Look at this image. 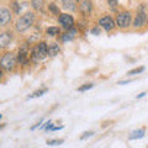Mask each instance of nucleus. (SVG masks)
<instances>
[{
  "mask_svg": "<svg viewBox=\"0 0 148 148\" xmlns=\"http://www.w3.org/2000/svg\"><path fill=\"white\" fill-rule=\"evenodd\" d=\"M35 21V15L32 12H26L25 15H22L18 20L16 21V30L18 32H24L26 30H29L30 27L32 26V24H34Z\"/></svg>",
  "mask_w": 148,
  "mask_h": 148,
  "instance_id": "nucleus-1",
  "label": "nucleus"
},
{
  "mask_svg": "<svg viewBox=\"0 0 148 148\" xmlns=\"http://www.w3.org/2000/svg\"><path fill=\"white\" fill-rule=\"evenodd\" d=\"M32 56L36 59H45L48 56V46L45 42H40L32 49Z\"/></svg>",
  "mask_w": 148,
  "mask_h": 148,
  "instance_id": "nucleus-2",
  "label": "nucleus"
},
{
  "mask_svg": "<svg viewBox=\"0 0 148 148\" xmlns=\"http://www.w3.org/2000/svg\"><path fill=\"white\" fill-rule=\"evenodd\" d=\"M15 63H16V58L12 53H5L0 59V66L5 71H11L15 67Z\"/></svg>",
  "mask_w": 148,
  "mask_h": 148,
  "instance_id": "nucleus-3",
  "label": "nucleus"
},
{
  "mask_svg": "<svg viewBox=\"0 0 148 148\" xmlns=\"http://www.w3.org/2000/svg\"><path fill=\"white\" fill-rule=\"evenodd\" d=\"M116 22H117L119 27H121V29H126V27H128L130 24H131V14H130L128 11L121 12L117 16Z\"/></svg>",
  "mask_w": 148,
  "mask_h": 148,
  "instance_id": "nucleus-4",
  "label": "nucleus"
},
{
  "mask_svg": "<svg viewBox=\"0 0 148 148\" xmlns=\"http://www.w3.org/2000/svg\"><path fill=\"white\" fill-rule=\"evenodd\" d=\"M59 24H61L64 29L71 30L73 25H74V18L72 17V15H68V14H62L59 16Z\"/></svg>",
  "mask_w": 148,
  "mask_h": 148,
  "instance_id": "nucleus-5",
  "label": "nucleus"
},
{
  "mask_svg": "<svg viewBox=\"0 0 148 148\" xmlns=\"http://www.w3.org/2000/svg\"><path fill=\"white\" fill-rule=\"evenodd\" d=\"M11 21V12L5 8H0V26H6Z\"/></svg>",
  "mask_w": 148,
  "mask_h": 148,
  "instance_id": "nucleus-6",
  "label": "nucleus"
},
{
  "mask_svg": "<svg viewBox=\"0 0 148 148\" xmlns=\"http://www.w3.org/2000/svg\"><path fill=\"white\" fill-rule=\"evenodd\" d=\"M99 25L103 27V29H105L106 31H111L115 27V22L110 16H104V17L100 18Z\"/></svg>",
  "mask_w": 148,
  "mask_h": 148,
  "instance_id": "nucleus-7",
  "label": "nucleus"
},
{
  "mask_svg": "<svg viewBox=\"0 0 148 148\" xmlns=\"http://www.w3.org/2000/svg\"><path fill=\"white\" fill-rule=\"evenodd\" d=\"M12 40V36L10 32H3L0 34V48H6L10 45Z\"/></svg>",
  "mask_w": 148,
  "mask_h": 148,
  "instance_id": "nucleus-8",
  "label": "nucleus"
},
{
  "mask_svg": "<svg viewBox=\"0 0 148 148\" xmlns=\"http://www.w3.org/2000/svg\"><path fill=\"white\" fill-rule=\"evenodd\" d=\"M79 10L82 11V14H84V15H89L92 10V4L90 0H82L79 4Z\"/></svg>",
  "mask_w": 148,
  "mask_h": 148,
  "instance_id": "nucleus-9",
  "label": "nucleus"
},
{
  "mask_svg": "<svg viewBox=\"0 0 148 148\" xmlns=\"http://www.w3.org/2000/svg\"><path fill=\"white\" fill-rule=\"evenodd\" d=\"M147 20V16H146V12L141 10L140 12L137 14V16L135 18V21H133V26L136 27V29H138V27H142L143 25H145V22Z\"/></svg>",
  "mask_w": 148,
  "mask_h": 148,
  "instance_id": "nucleus-10",
  "label": "nucleus"
},
{
  "mask_svg": "<svg viewBox=\"0 0 148 148\" xmlns=\"http://www.w3.org/2000/svg\"><path fill=\"white\" fill-rule=\"evenodd\" d=\"M59 51H61V48H59V46L57 43H51L48 46V56L49 57H56V56L59 53Z\"/></svg>",
  "mask_w": 148,
  "mask_h": 148,
  "instance_id": "nucleus-11",
  "label": "nucleus"
},
{
  "mask_svg": "<svg viewBox=\"0 0 148 148\" xmlns=\"http://www.w3.org/2000/svg\"><path fill=\"white\" fill-rule=\"evenodd\" d=\"M62 6H63V9H66V10H71V11H74L77 9L74 0H62Z\"/></svg>",
  "mask_w": 148,
  "mask_h": 148,
  "instance_id": "nucleus-12",
  "label": "nucleus"
},
{
  "mask_svg": "<svg viewBox=\"0 0 148 148\" xmlns=\"http://www.w3.org/2000/svg\"><path fill=\"white\" fill-rule=\"evenodd\" d=\"M27 52L26 49H20L18 51V56H17V61L20 62L21 64H26L27 63Z\"/></svg>",
  "mask_w": 148,
  "mask_h": 148,
  "instance_id": "nucleus-13",
  "label": "nucleus"
},
{
  "mask_svg": "<svg viewBox=\"0 0 148 148\" xmlns=\"http://www.w3.org/2000/svg\"><path fill=\"white\" fill-rule=\"evenodd\" d=\"M145 136V130H136V131H133L131 135H130V140H138V138H142Z\"/></svg>",
  "mask_w": 148,
  "mask_h": 148,
  "instance_id": "nucleus-14",
  "label": "nucleus"
},
{
  "mask_svg": "<svg viewBox=\"0 0 148 148\" xmlns=\"http://www.w3.org/2000/svg\"><path fill=\"white\" fill-rule=\"evenodd\" d=\"M75 34H77L75 30H71L69 32H67V34H64L62 36V40L64 41V42H66V41H71V40H73L74 37H75Z\"/></svg>",
  "mask_w": 148,
  "mask_h": 148,
  "instance_id": "nucleus-15",
  "label": "nucleus"
},
{
  "mask_svg": "<svg viewBox=\"0 0 148 148\" xmlns=\"http://www.w3.org/2000/svg\"><path fill=\"white\" fill-rule=\"evenodd\" d=\"M31 4H32V6H34L36 10H42L45 0H31Z\"/></svg>",
  "mask_w": 148,
  "mask_h": 148,
  "instance_id": "nucleus-16",
  "label": "nucleus"
},
{
  "mask_svg": "<svg viewBox=\"0 0 148 148\" xmlns=\"http://www.w3.org/2000/svg\"><path fill=\"white\" fill-rule=\"evenodd\" d=\"M47 35L48 36H57V35H59V29L58 27H49V29H47Z\"/></svg>",
  "mask_w": 148,
  "mask_h": 148,
  "instance_id": "nucleus-17",
  "label": "nucleus"
},
{
  "mask_svg": "<svg viewBox=\"0 0 148 148\" xmlns=\"http://www.w3.org/2000/svg\"><path fill=\"white\" fill-rule=\"evenodd\" d=\"M143 71H145V67H138V68H135V69H132V71H130L127 73V75H136V74L142 73Z\"/></svg>",
  "mask_w": 148,
  "mask_h": 148,
  "instance_id": "nucleus-18",
  "label": "nucleus"
},
{
  "mask_svg": "<svg viewBox=\"0 0 148 148\" xmlns=\"http://www.w3.org/2000/svg\"><path fill=\"white\" fill-rule=\"evenodd\" d=\"M46 91H47V89H41V90H37V91H35V92H34V94H31V95L29 96V98H30V99L38 98V96H42Z\"/></svg>",
  "mask_w": 148,
  "mask_h": 148,
  "instance_id": "nucleus-19",
  "label": "nucleus"
},
{
  "mask_svg": "<svg viewBox=\"0 0 148 148\" xmlns=\"http://www.w3.org/2000/svg\"><path fill=\"white\" fill-rule=\"evenodd\" d=\"M63 143V140H51V141H47V145L48 146H59Z\"/></svg>",
  "mask_w": 148,
  "mask_h": 148,
  "instance_id": "nucleus-20",
  "label": "nucleus"
},
{
  "mask_svg": "<svg viewBox=\"0 0 148 148\" xmlns=\"http://www.w3.org/2000/svg\"><path fill=\"white\" fill-rule=\"evenodd\" d=\"M49 10L52 11L54 15H59V9L57 8V5H56V4H49Z\"/></svg>",
  "mask_w": 148,
  "mask_h": 148,
  "instance_id": "nucleus-21",
  "label": "nucleus"
},
{
  "mask_svg": "<svg viewBox=\"0 0 148 148\" xmlns=\"http://www.w3.org/2000/svg\"><path fill=\"white\" fill-rule=\"evenodd\" d=\"M92 86H94L92 84H85V85H83V86H80V88H78V91H85V90H89V89H91Z\"/></svg>",
  "mask_w": 148,
  "mask_h": 148,
  "instance_id": "nucleus-22",
  "label": "nucleus"
},
{
  "mask_svg": "<svg viewBox=\"0 0 148 148\" xmlns=\"http://www.w3.org/2000/svg\"><path fill=\"white\" fill-rule=\"evenodd\" d=\"M92 135H94V132H92V131L84 132V135H82V136H80V140H85V138H88V137H91Z\"/></svg>",
  "mask_w": 148,
  "mask_h": 148,
  "instance_id": "nucleus-23",
  "label": "nucleus"
},
{
  "mask_svg": "<svg viewBox=\"0 0 148 148\" xmlns=\"http://www.w3.org/2000/svg\"><path fill=\"white\" fill-rule=\"evenodd\" d=\"M108 4H109V5L112 8V9H115V8L117 6V0H108Z\"/></svg>",
  "mask_w": 148,
  "mask_h": 148,
  "instance_id": "nucleus-24",
  "label": "nucleus"
},
{
  "mask_svg": "<svg viewBox=\"0 0 148 148\" xmlns=\"http://www.w3.org/2000/svg\"><path fill=\"white\" fill-rule=\"evenodd\" d=\"M91 34H92V35H95V36L100 35V29H99V27H94V29L91 30Z\"/></svg>",
  "mask_w": 148,
  "mask_h": 148,
  "instance_id": "nucleus-25",
  "label": "nucleus"
},
{
  "mask_svg": "<svg viewBox=\"0 0 148 148\" xmlns=\"http://www.w3.org/2000/svg\"><path fill=\"white\" fill-rule=\"evenodd\" d=\"M12 6L15 8V11H16V12L20 11V9H18V6H17V4H16V3H14V4H12Z\"/></svg>",
  "mask_w": 148,
  "mask_h": 148,
  "instance_id": "nucleus-26",
  "label": "nucleus"
},
{
  "mask_svg": "<svg viewBox=\"0 0 148 148\" xmlns=\"http://www.w3.org/2000/svg\"><path fill=\"white\" fill-rule=\"evenodd\" d=\"M146 94H147V92H146V91H143V92H141V94H140V95H138V96H137V99H141V98H143V96H146Z\"/></svg>",
  "mask_w": 148,
  "mask_h": 148,
  "instance_id": "nucleus-27",
  "label": "nucleus"
},
{
  "mask_svg": "<svg viewBox=\"0 0 148 148\" xmlns=\"http://www.w3.org/2000/svg\"><path fill=\"white\" fill-rule=\"evenodd\" d=\"M41 122H42V120H41V121H40L38 123H36V125H35V126H34V127H32V130H35L36 127H38V126H40V125H41Z\"/></svg>",
  "mask_w": 148,
  "mask_h": 148,
  "instance_id": "nucleus-28",
  "label": "nucleus"
},
{
  "mask_svg": "<svg viewBox=\"0 0 148 148\" xmlns=\"http://www.w3.org/2000/svg\"><path fill=\"white\" fill-rule=\"evenodd\" d=\"M0 67H1V66H0ZM1 75H3V73H1V71H0V78H1Z\"/></svg>",
  "mask_w": 148,
  "mask_h": 148,
  "instance_id": "nucleus-29",
  "label": "nucleus"
},
{
  "mask_svg": "<svg viewBox=\"0 0 148 148\" xmlns=\"http://www.w3.org/2000/svg\"><path fill=\"white\" fill-rule=\"evenodd\" d=\"M4 127V125H0V128H3Z\"/></svg>",
  "mask_w": 148,
  "mask_h": 148,
  "instance_id": "nucleus-30",
  "label": "nucleus"
},
{
  "mask_svg": "<svg viewBox=\"0 0 148 148\" xmlns=\"http://www.w3.org/2000/svg\"><path fill=\"white\" fill-rule=\"evenodd\" d=\"M0 119H1V115H0Z\"/></svg>",
  "mask_w": 148,
  "mask_h": 148,
  "instance_id": "nucleus-31",
  "label": "nucleus"
}]
</instances>
